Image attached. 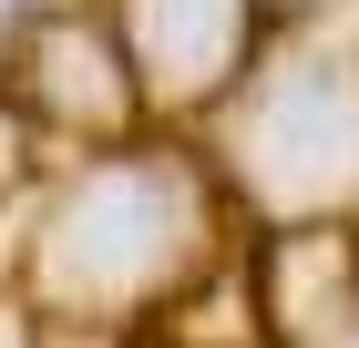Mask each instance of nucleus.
<instances>
[{"mask_svg": "<svg viewBox=\"0 0 359 348\" xmlns=\"http://www.w3.org/2000/svg\"><path fill=\"white\" fill-rule=\"evenodd\" d=\"M144 52L165 62V82H205L236 52V0H134Z\"/></svg>", "mask_w": 359, "mask_h": 348, "instance_id": "nucleus-3", "label": "nucleus"}, {"mask_svg": "<svg viewBox=\"0 0 359 348\" xmlns=\"http://www.w3.org/2000/svg\"><path fill=\"white\" fill-rule=\"evenodd\" d=\"M0 348H11V328H0Z\"/></svg>", "mask_w": 359, "mask_h": 348, "instance_id": "nucleus-4", "label": "nucleus"}, {"mask_svg": "<svg viewBox=\"0 0 359 348\" xmlns=\"http://www.w3.org/2000/svg\"><path fill=\"white\" fill-rule=\"evenodd\" d=\"M257 174L277 195H329L359 174V92L339 72L287 82L267 113H257Z\"/></svg>", "mask_w": 359, "mask_h": 348, "instance_id": "nucleus-2", "label": "nucleus"}, {"mask_svg": "<svg viewBox=\"0 0 359 348\" xmlns=\"http://www.w3.org/2000/svg\"><path fill=\"white\" fill-rule=\"evenodd\" d=\"M165 246H175V185L103 174V185H83L72 215L52 225V277L62 287H134Z\"/></svg>", "mask_w": 359, "mask_h": 348, "instance_id": "nucleus-1", "label": "nucleus"}, {"mask_svg": "<svg viewBox=\"0 0 359 348\" xmlns=\"http://www.w3.org/2000/svg\"><path fill=\"white\" fill-rule=\"evenodd\" d=\"M0 11H11V0H0Z\"/></svg>", "mask_w": 359, "mask_h": 348, "instance_id": "nucleus-5", "label": "nucleus"}]
</instances>
